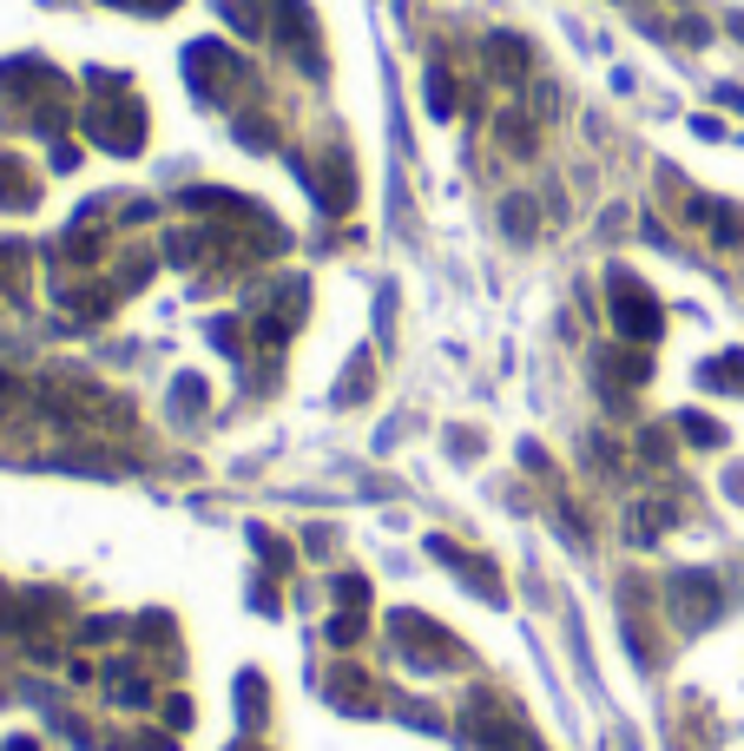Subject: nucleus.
<instances>
[{
    "instance_id": "26",
    "label": "nucleus",
    "mask_w": 744,
    "mask_h": 751,
    "mask_svg": "<svg viewBox=\"0 0 744 751\" xmlns=\"http://www.w3.org/2000/svg\"><path fill=\"white\" fill-rule=\"evenodd\" d=\"M112 7H138V13H165V7H178V0H112Z\"/></svg>"
},
{
    "instance_id": "17",
    "label": "nucleus",
    "mask_w": 744,
    "mask_h": 751,
    "mask_svg": "<svg viewBox=\"0 0 744 751\" xmlns=\"http://www.w3.org/2000/svg\"><path fill=\"white\" fill-rule=\"evenodd\" d=\"M237 713H244V726H257V713H264V680L257 673L237 680Z\"/></svg>"
},
{
    "instance_id": "27",
    "label": "nucleus",
    "mask_w": 744,
    "mask_h": 751,
    "mask_svg": "<svg viewBox=\"0 0 744 751\" xmlns=\"http://www.w3.org/2000/svg\"><path fill=\"white\" fill-rule=\"evenodd\" d=\"M7 751H33V739H13V746H7Z\"/></svg>"
},
{
    "instance_id": "8",
    "label": "nucleus",
    "mask_w": 744,
    "mask_h": 751,
    "mask_svg": "<svg viewBox=\"0 0 744 751\" xmlns=\"http://www.w3.org/2000/svg\"><path fill=\"white\" fill-rule=\"evenodd\" d=\"M488 66H495L501 79H521V73L534 66V46H528L521 33H488Z\"/></svg>"
},
{
    "instance_id": "15",
    "label": "nucleus",
    "mask_w": 744,
    "mask_h": 751,
    "mask_svg": "<svg viewBox=\"0 0 744 751\" xmlns=\"http://www.w3.org/2000/svg\"><path fill=\"white\" fill-rule=\"evenodd\" d=\"M429 112L435 119H455V79L442 66H429Z\"/></svg>"
},
{
    "instance_id": "4",
    "label": "nucleus",
    "mask_w": 744,
    "mask_h": 751,
    "mask_svg": "<svg viewBox=\"0 0 744 751\" xmlns=\"http://www.w3.org/2000/svg\"><path fill=\"white\" fill-rule=\"evenodd\" d=\"M185 73H191V86H198V99H231L237 86H251V66L231 53V46H218V40H198V46H185Z\"/></svg>"
},
{
    "instance_id": "25",
    "label": "nucleus",
    "mask_w": 744,
    "mask_h": 751,
    "mask_svg": "<svg viewBox=\"0 0 744 751\" xmlns=\"http://www.w3.org/2000/svg\"><path fill=\"white\" fill-rule=\"evenodd\" d=\"M211 343H218V350H231V356H237V323H211Z\"/></svg>"
},
{
    "instance_id": "22",
    "label": "nucleus",
    "mask_w": 744,
    "mask_h": 751,
    "mask_svg": "<svg viewBox=\"0 0 744 751\" xmlns=\"http://www.w3.org/2000/svg\"><path fill=\"white\" fill-rule=\"evenodd\" d=\"M336 600H343V607H363V600H369V581L343 574V581H336Z\"/></svg>"
},
{
    "instance_id": "13",
    "label": "nucleus",
    "mask_w": 744,
    "mask_h": 751,
    "mask_svg": "<svg viewBox=\"0 0 744 751\" xmlns=\"http://www.w3.org/2000/svg\"><path fill=\"white\" fill-rule=\"evenodd\" d=\"M699 383H712V389H744V356H712L706 369H699Z\"/></svg>"
},
{
    "instance_id": "29",
    "label": "nucleus",
    "mask_w": 744,
    "mask_h": 751,
    "mask_svg": "<svg viewBox=\"0 0 744 751\" xmlns=\"http://www.w3.org/2000/svg\"><path fill=\"white\" fill-rule=\"evenodd\" d=\"M231 751H257V746H231Z\"/></svg>"
},
{
    "instance_id": "28",
    "label": "nucleus",
    "mask_w": 744,
    "mask_h": 751,
    "mask_svg": "<svg viewBox=\"0 0 744 751\" xmlns=\"http://www.w3.org/2000/svg\"><path fill=\"white\" fill-rule=\"evenodd\" d=\"M732 33H739V40H744V13H732Z\"/></svg>"
},
{
    "instance_id": "14",
    "label": "nucleus",
    "mask_w": 744,
    "mask_h": 751,
    "mask_svg": "<svg viewBox=\"0 0 744 751\" xmlns=\"http://www.w3.org/2000/svg\"><path fill=\"white\" fill-rule=\"evenodd\" d=\"M317 191H323V205H330V211H343V205H349V158H343V152L330 158V178H323Z\"/></svg>"
},
{
    "instance_id": "18",
    "label": "nucleus",
    "mask_w": 744,
    "mask_h": 751,
    "mask_svg": "<svg viewBox=\"0 0 744 751\" xmlns=\"http://www.w3.org/2000/svg\"><path fill=\"white\" fill-rule=\"evenodd\" d=\"M501 218H508V231H514V238H534V205H528V198H508V205H501Z\"/></svg>"
},
{
    "instance_id": "7",
    "label": "nucleus",
    "mask_w": 744,
    "mask_h": 751,
    "mask_svg": "<svg viewBox=\"0 0 744 751\" xmlns=\"http://www.w3.org/2000/svg\"><path fill=\"white\" fill-rule=\"evenodd\" d=\"M429 554H435L442 567H455V574H462L468 587H481V600H495V607L508 600V594H501V574H495L488 561H475V554H462L455 541H442V534H429Z\"/></svg>"
},
{
    "instance_id": "16",
    "label": "nucleus",
    "mask_w": 744,
    "mask_h": 751,
    "mask_svg": "<svg viewBox=\"0 0 744 751\" xmlns=\"http://www.w3.org/2000/svg\"><path fill=\"white\" fill-rule=\"evenodd\" d=\"M679 435L699 442V449H719V442H725V429H719L712 416H679Z\"/></svg>"
},
{
    "instance_id": "9",
    "label": "nucleus",
    "mask_w": 744,
    "mask_h": 751,
    "mask_svg": "<svg viewBox=\"0 0 744 751\" xmlns=\"http://www.w3.org/2000/svg\"><path fill=\"white\" fill-rule=\"evenodd\" d=\"M600 376H613L607 389H646V356H620V350H600L593 356Z\"/></svg>"
},
{
    "instance_id": "23",
    "label": "nucleus",
    "mask_w": 744,
    "mask_h": 751,
    "mask_svg": "<svg viewBox=\"0 0 744 751\" xmlns=\"http://www.w3.org/2000/svg\"><path fill=\"white\" fill-rule=\"evenodd\" d=\"M330 640H336V647H349V640H363V620H356V614H343V620H330Z\"/></svg>"
},
{
    "instance_id": "11",
    "label": "nucleus",
    "mask_w": 744,
    "mask_h": 751,
    "mask_svg": "<svg viewBox=\"0 0 744 751\" xmlns=\"http://www.w3.org/2000/svg\"><path fill=\"white\" fill-rule=\"evenodd\" d=\"M659 528H673V501H646L640 515H626L633 548H653V541H659Z\"/></svg>"
},
{
    "instance_id": "6",
    "label": "nucleus",
    "mask_w": 744,
    "mask_h": 751,
    "mask_svg": "<svg viewBox=\"0 0 744 751\" xmlns=\"http://www.w3.org/2000/svg\"><path fill=\"white\" fill-rule=\"evenodd\" d=\"M86 132H92L106 152H138V145H145V112H138V99L119 92V106H112V112L99 106V112L86 119Z\"/></svg>"
},
{
    "instance_id": "2",
    "label": "nucleus",
    "mask_w": 744,
    "mask_h": 751,
    "mask_svg": "<svg viewBox=\"0 0 744 751\" xmlns=\"http://www.w3.org/2000/svg\"><path fill=\"white\" fill-rule=\"evenodd\" d=\"M389 633L402 640V660H409V666H422V673H448V666H468L462 640H455L448 627L422 620V614H389Z\"/></svg>"
},
{
    "instance_id": "20",
    "label": "nucleus",
    "mask_w": 744,
    "mask_h": 751,
    "mask_svg": "<svg viewBox=\"0 0 744 751\" xmlns=\"http://www.w3.org/2000/svg\"><path fill=\"white\" fill-rule=\"evenodd\" d=\"M237 139H244L251 152H264V145H270V125H257V112H244V119H237Z\"/></svg>"
},
{
    "instance_id": "10",
    "label": "nucleus",
    "mask_w": 744,
    "mask_h": 751,
    "mask_svg": "<svg viewBox=\"0 0 744 751\" xmlns=\"http://www.w3.org/2000/svg\"><path fill=\"white\" fill-rule=\"evenodd\" d=\"M330 699H336L343 713H376V686H369L363 673H330Z\"/></svg>"
},
{
    "instance_id": "12",
    "label": "nucleus",
    "mask_w": 744,
    "mask_h": 751,
    "mask_svg": "<svg viewBox=\"0 0 744 751\" xmlns=\"http://www.w3.org/2000/svg\"><path fill=\"white\" fill-rule=\"evenodd\" d=\"M40 191H33V178H26V165L20 158H0V205H13V211H26Z\"/></svg>"
},
{
    "instance_id": "1",
    "label": "nucleus",
    "mask_w": 744,
    "mask_h": 751,
    "mask_svg": "<svg viewBox=\"0 0 744 751\" xmlns=\"http://www.w3.org/2000/svg\"><path fill=\"white\" fill-rule=\"evenodd\" d=\"M462 726H468V746L475 751H541V739L528 732V719L501 693H468Z\"/></svg>"
},
{
    "instance_id": "24",
    "label": "nucleus",
    "mask_w": 744,
    "mask_h": 751,
    "mask_svg": "<svg viewBox=\"0 0 744 751\" xmlns=\"http://www.w3.org/2000/svg\"><path fill=\"white\" fill-rule=\"evenodd\" d=\"M640 455H646V462H666V455H673V449H666V429H646V442H640Z\"/></svg>"
},
{
    "instance_id": "19",
    "label": "nucleus",
    "mask_w": 744,
    "mask_h": 751,
    "mask_svg": "<svg viewBox=\"0 0 744 751\" xmlns=\"http://www.w3.org/2000/svg\"><path fill=\"white\" fill-rule=\"evenodd\" d=\"M198 402H204L198 376H178V389H171V409H178V416H198Z\"/></svg>"
},
{
    "instance_id": "3",
    "label": "nucleus",
    "mask_w": 744,
    "mask_h": 751,
    "mask_svg": "<svg viewBox=\"0 0 744 751\" xmlns=\"http://www.w3.org/2000/svg\"><path fill=\"white\" fill-rule=\"evenodd\" d=\"M607 297H613V330H620L626 343H659L666 310H659V297H653L633 270H613V277H607Z\"/></svg>"
},
{
    "instance_id": "5",
    "label": "nucleus",
    "mask_w": 744,
    "mask_h": 751,
    "mask_svg": "<svg viewBox=\"0 0 744 751\" xmlns=\"http://www.w3.org/2000/svg\"><path fill=\"white\" fill-rule=\"evenodd\" d=\"M725 614V594H719V574H679L673 581V620L686 627V633H699V627H712Z\"/></svg>"
},
{
    "instance_id": "21",
    "label": "nucleus",
    "mask_w": 744,
    "mask_h": 751,
    "mask_svg": "<svg viewBox=\"0 0 744 751\" xmlns=\"http://www.w3.org/2000/svg\"><path fill=\"white\" fill-rule=\"evenodd\" d=\"M501 139H508V152H528V145H534V125H521V112H508Z\"/></svg>"
}]
</instances>
